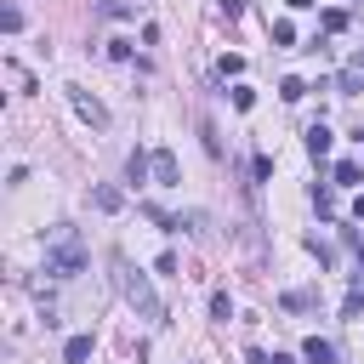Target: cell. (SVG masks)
Masks as SVG:
<instances>
[{
    "label": "cell",
    "instance_id": "1",
    "mask_svg": "<svg viewBox=\"0 0 364 364\" xmlns=\"http://www.w3.org/2000/svg\"><path fill=\"white\" fill-rule=\"evenodd\" d=\"M114 273H120V296H125V307H131L136 318H143V325H165V302L154 296V285L143 279V273H136L125 256L114 262Z\"/></svg>",
    "mask_w": 364,
    "mask_h": 364
},
{
    "label": "cell",
    "instance_id": "2",
    "mask_svg": "<svg viewBox=\"0 0 364 364\" xmlns=\"http://www.w3.org/2000/svg\"><path fill=\"white\" fill-rule=\"evenodd\" d=\"M46 273H57V279H74V273H85V245L74 234H57L52 256H46Z\"/></svg>",
    "mask_w": 364,
    "mask_h": 364
},
{
    "label": "cell",
    "instance_id": "3",
    "mask_svg": "<svg viewBox=\"0 0 364 364\" xmlns=\"http://www.w3.org/2000/svg\"><path fill=\"white\" fill-rule=\"evenodd\" d=\"M176 176H182V171H176V154L160 148V154H154V188H176Z\"/></svg>",
    "mask_w": 364,
    "mask_h": 364
},
{
    "label": "cell",
    "instance_id": "4",
    "mask_svg": "<svg viewBox=\"0 0 364 364\" xmlns=\"http://www.w3.org/2000/svg\"><path fill=\"white\" fill-rule=\"evenodd\" d=\"M74 108H80V120H85V125H97V131L108 125V108H103L97 97H85V91H74Z\"/></svg>",
    "mask_w": 364,
    "mask_h": 364
},
{
    "label": "cell",
    "instance_id": "5",
    "mask_svg": "<svg viewBox=\"0 0 364 364\" xmlns=\"http://www.w3.org/2000/svg\"><path fill=\"white\" fill-rule=\"evenodd\" d=\"M330 143H336L330 125H307V154H313V160H325V154H330Z\"/></svg>",
    "mask_w": 364,
    "mask_h": 364
},
{
    "label": "cell",
    "instance_id": "6",
    "mask_svg": "<svg viewBox=\"0 0 364 364\" xmlns=\"http://www.w3.org/2000/svg\"><path fill=\"white\" fill-rule=\"evenodd\" d=\"M91 205H97V211H108V216H114V211L125 205V194L114 188V182H103V188H97V194H91Z\"/></svg>",
    "mask_w": 364,
    "mask_h": 364
},
{
    "label": "cell",
    "instance_id": "7",
    "mask_svg": "<svg viewBox=\"0 0 364 364\" xmlns=\"http://www.w3.org/2000/svg\"><path fill=\"white\" fill-rule=\"evenodd\" d=\"M302 353H307V364H336V347H330V342H318V336H307Z\"/></svg>",
    "mask_w": 364,
    "mask_h": 364
},
{
    "label": "cell",
    "instance_id": "8",
    "mask_svg": "<svg viewBox=\"0 0 364 364\" xmlns=\"http://www.w3.org/2000/svg\"><path fill=\"white\" fill-rule=\"evenodd\" d=\"M330 176H336V188H358V176H364V165H358V160H342V165H336Z\"/></svg>",
    "mask_w": 364,
    "mask_h": 364
},
{
    "label": "cell",
    "instance_id": "9",
    "mask_svg": "<svg viewBox=\"0 0 364 364\" xmlns=\"http://www.w3.org/2000/svg\"><path fill=\"white\" fill-rule=\"evenodd\" d=\"M91 358V336H69V347H63V364H85Z\"/></svg>",
    "mask_w": 364,
    "mask_h": 364
},
{
    "label": "cell",
    "instance_id": "10",
    "mask_svg": "<svg viewBox=\"0 0 364 364\" xmlns=\"http://www.w3.org/2000/svg\"><path fill=\"white\" fill-rule=\"evenodd\" d=\"M211 318H222V325L234 318V296H227V290H216V296H211Z\"/></svg>",
    "mask_w": 364,
    "mask_h": 364
},
{
    "label": "cell",
    "instance_id": "11",
    "mask_svg": "<svg viewBox=\"0 0 364 364\" xmlns=\"http://www.w3.org/2000/svg\"><path fill=\"white\" fill-rule=\"evenodd\" d=\"M279 97H285V103H302V97H307V85L290 74V80H279Z\"/></svg>",
    "mask_w": 364,
    "mask_h": 364
},
{
    "label": "cell",
    "instance_id": "12",
    "mask_svg": "<svg viewBox=\"0 0 364 364\" xmlns=\"http://www.w3.org/2000/svg\"><path fill=\"white\" fill-rule=\"evenodd\" d=\"M313 205H318V216H336V200H330V188H313Z\"/></svg>",
    "mask_w": 364,
    "mask_h": 364
},
{
    "label": "cell",
    "instance_id": "13",
    "mask_svg": "<svg viewBox=\"0 0 364 364\" xmlns=\"http://www.w3.org/2000/svg\"><path fill=\"white\" fill-rule=\"evenodd\" d=\"M285 307H290V313H302V307H313V290H290V296H285Z\"/></svg>",
    "mask_w": 364,
    "mask_h": 364
},
{
    "label": "cell",
    "instance_id": "14",
    "mask_svg": "<svg viewBox=\"0 0 364 364\" xmlns=\"http://www.w3.org/2000/svg\"><path fill=\"white\" fill-rule=\"evenodd\" d=\"M97 12H103V18H131V6H125V0H103Z\"/></svg>",
    "mask_w": 364,
    "mask_h": 364
},
{
    "label": "cell",
    "instance_id": "15",
    "mask_svg": "<svg viewBox=\"0 0 364 364\" xmlns=\"http://www.w3.org/2000/svg\"><path fill=\"white\" fill-rule=\"evenodd\" d=\"M273 364H296V358H290V353H273Z\"/></svg>",
    "mask_w": 364,
    "mask_h": 364
},
{
    "label": "cell",
    "instance_id": "16",
    "mask_svg": "<svg viewBox=\"0 0 364 364\" xmlns=\"http://www.w3.org/2000/svg\"><path fill=\"white\" fill-rule=\"evenodd\" d=\"M285 6H296V12H302V6H313V0H285Z\"/></svg>",
    "mask_w": 364,
    "mask_h": 364
}]
</instances>
